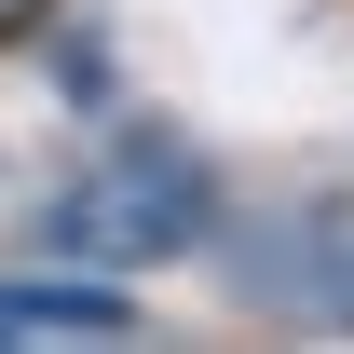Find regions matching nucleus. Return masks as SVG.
Here are the masks:
<instances>
[{
	"mask_svg": "<svg viewBox=\"0 0 354 354\" xmlns=\"http://www.w3.org/2000/svg\"><path fill=\"white\" fill-rule=\"evenodd\" d=\"M191 232H205V164H191V150H150V136H123V150L55 205V245H82V259H164Z\"/></svg>",
	"mask_w": 354,
	"mask_h": 354,
	"instance_id": "obj_1",
	"label": "nucleus"
},
{
	"mask_svg": "<svg viewBox=\"0 0 354 354\" xmlns=\"http://www.w3.org/2000/svg\"><path fill=\"white\" fill-rule=\"evenodd\" d=\"M0 327H95V341H109L123 300H109V286H0Z\"/></svg>",
	"mask_w": 354,
	"mask_h": 354,
	"instance_id": "obj_2",
	"label": "nucleus"
},
{
	"mask_svg": "<svg viewBox=\"0 0 354 354\" xmlns=\"http://www.w3.org/2000/svg\"><path fill=\"white\" fill-rule=\"evenodd\" d=\"M14 28H41V0H0V41H14Z\"/></svg>",
	"mask_w": 354,
	"mask_h": 354,
	"instance_id": "obj_3",
	"label": "nucleus"
}]
</instances>
